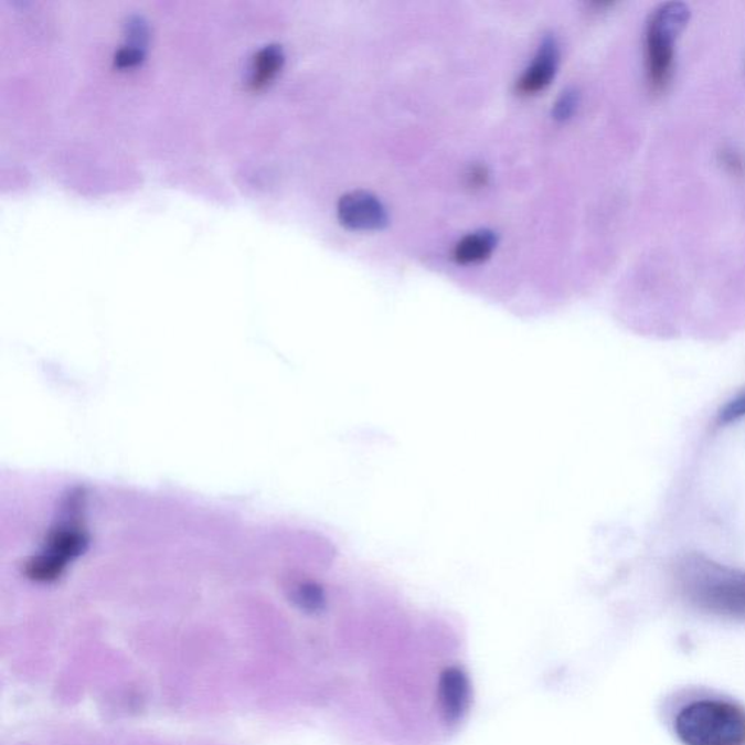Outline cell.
I'll return each mask as SVG.
<instances>
[{
	"instance_id": "6da1fadb",
	"label": "cell",
	"mask_w": 745,
	"mask_h": 745,
	"mask_svg": "<svg viewBox=\"0 0 745 745\" xmlns=\"http://www.w3.org/2000/svg\"><path fill=\"white\" fill-rule=\"evenodd\" d=\"M678 582L693 606L707 614L745 619V573L702 555L679 562Z\"/></svg>"
},
{
	"instance_id": "7a4b0ae2",
	"label": "cell",
	"mask_w": 745,
	"mask_h": 745,
	"mask_svg": "<svg viewBox=\"0 0 745 745\" xmlns=\"http://www.w3.org/2000/svg\"><path fill=\"white\" fill-rule=\"evenodd\" d=\"M674 731L684 745H745V711L721 699H699L681 707Z\"/></svg>"
},
{
	"instance_id": "3957f363",
	"label": "cell",
	"mask_w": 745,
	"mask_h": 745,
	"mask_svg": "<svg viewBox=\"0 0 745 745\" xmlns=\"http://www.w3.org/2000/svg\"><path fill=\"white\" fill-rule=\"evenodd\" d=\"M688 4L669 2L649 17L646 31V68L649 88L660 93L669 85L674 67V47L690 21Z\"/></svg>"
},
{
	"instance_id": "277c9868",
	"label": "cell",
	"mask_w": 745,
	"mask_h": 745,
	"mask_svg": "<svg viewBox=\"0 0 745 745\" xmlns=\"http://www.w3.org/2000/svg\"><path fill=\"white\" fill-rule=\"evenodd\" d=\"M337 213L342 226L354 232L382 231L390 222L382 201L365 191H353L341 196Z\"/></svg>"
},
{
	"instance_id": "5b68a950",
	"label": "cell",
	"mask_w": 745,
	"mask_h": 745,
	"mask_svg": "<svg viewBox=\"0 0 745 745\" xmlns=\"http://www.w3.org/2000/svg\"><path fill=\"white\" fill-rule=\"evenodd\" d=\"M472 703V684L459 667L443 671L438 681V706L447 725H457Z\"/></svg>"
},
{
	"instance_id": "8992f818",
	"label": "cell",
	"mask_w": 745,
	"mask_h": 745,
	"mask_svg": "<svg viewBox=\"0 0 745 745\" xmlns=\"http://www.w3.org/2000/svg\"><path fill=\"white\" fill-rule=\"evenodd\" d=\"M560 45L552 36H546L539 47L530 66L525 68L519 81L518 89L521 95H536L545 91L555 79L560 66Z\"/></svg>"
},
{
	"instance_id": "52a82bcc",
	"label": "cell",
	"mask_w": 745,
	"mask_h": 745,
	"mask_svg": "<svg viewBox=\"0 0 745 745\" xmlns=\"http://www.w3.org/2000/svg\"><path fill=\"white\" fill-rule=\"evenodd\" d=\"M496 248L497 237L492 232H473L457 242L454 258L460 265H477L491 257Z\"/></svg>"
},
{
	"instance_id": "ba28073f",
	"label": "cell",
	"mask_w": 745,
	"mask_h": 745,
	"mask_svg": "<svg viewBox=\"0 0 745 745\" xmlns=\"http://www.w3.org/2000/svg\"><path fill=\"white\" fill-rule=\"evenodd\" d=\"M285 61L286 56L281 45H265L255 54L253 67H251V71H253L251 72V86L254 89L264 88L278 75V72L285 66Z\"/></svg>"
},
{
	"instance_id": "9c48e42d",
	"label": "cell",
	"mask_w": 745,
	"mask_h": 745,
	"mask_svg": "<svg viewBox=\"0 0 745 745\" xmlns=\"http://www.w3.org/2000/svg\"><path fill=\"white\" fill-rule=\"evenodd\" d=\"M579 105V94L575 89H566L562 93L560 99L556 100L555 108H553V117L560 121L570 120L577 111Z\"/></svg>"
},
{
	"instance_id": "30bf717a",
	"label": "cell",
	"mask_w": 745,
	"mask_h": 745,
	"mask_svg": "<svg viewBox=\"0 0 745 745\" xmlns=\"http://www.w3.org/2000/svg\"><path fill=\"white\" fill-rule=\"evenodd\" d=\"M742 418H745V390L731 397L724 405V408H721L720 414H717V422L720 424L735 423Z\"/></svg>"
},
{
	"instance_id": "8fae6325",
	"label": "cell",
	"mask_w": 745,
	"mask_h": 745,
	"mask_svg": "<svg viewBox=\"0 0 745 745\" xmlns=\"http://www.w3.org/2000/svg\"><path fill=\"white\" fill-rule=\"evenodd\" d=\"M146 50L131 47V45H125L118 50L114 63L118 68L125 71V68H132L139 66L141 62L145 61Z\"/></svg>"
}]
</instances>
